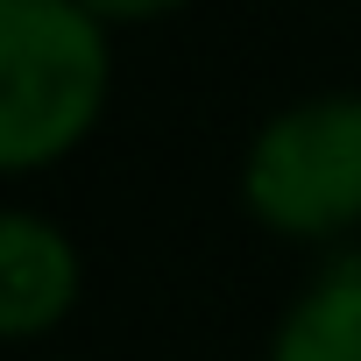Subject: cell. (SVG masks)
I'll use <instances>...</instances> for the list:
<instances>
[{
    "instance_id": "5b68a950",
    "label": "cell",
    "mask_w": 361,
    "mask_h": 361,
    "mask_svg": "<svg viewBox=\"0 0 361 361\" xmlns=\"http://www.w3.org/2000/svg\"><path fill=\"white\" fill-rule=\"evenodd\" d=\"M85 15H99L114 36L121 29H149V22H170V15H185L192 0H78Z\"/></svg>"
},
{
    "instance_id": "6da1fadb",
    "label": "cell",
    "mask_w": 361,
    "mask_h": 361,
    "mask_svg": "<svg viewBox=\"0 0 361 361\" xmlns=\"http://www.w3.org/2000/svg\"><path fill=\"white\" fill-rule=\"evenodd\" d=\"M114 99V29L78 0H0V170L78 156Z\"/></svg>"
},
{
    "instance_id": "7a4b0ae2",
    "label": "cell",
    "mask_w": 361,
    "mask_h": 361,
    "mask_svg": "<svg viewBox=\"0 0 361 361\" xmlns=\"http://www.w3.org/2000/svg\"><path fill=\"white\" fill-rule=\"evenodd\" d=\"M241 213L305 248L361 234V92H305L276 106L241 149Z\"/></svg>"
},
{
    "instance_id": "3957f363",
    "label": "cell",
    "mask_w": 361,
    "mask_h": 361,
    "mask_svg": "<svg viewBox=\"0 0 361 361\" xmlns=\"http://www.w3.org/2000/svg\"><path fill=\"white\" fill-rule=\"evenodd\" d=\"M78 298H85V255L71 227L36 206H8L0 213V333L29 347L57 333L78 312Z\"/></svg>"
},
{
    "instance_id": "277c9868",
    "label": "cell",
    "mask_w": 361,
    "mask_h": 361,
    "mask_svg": "<svg viewBox=\"0 0 361 361\" xmlns=\"http://www.w3.org/2000/svg\"><path fill=\"white\" fill-rule=\"evenodd\" d=\"M262 361H361V248H340L269 326Z\"/></svg>"
}]
</instances>
